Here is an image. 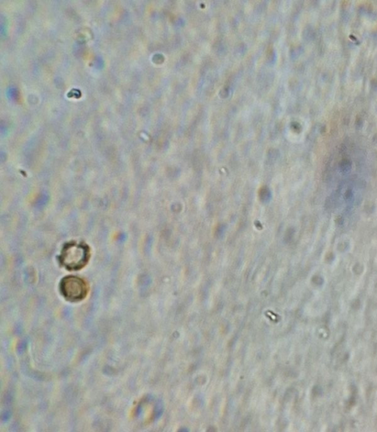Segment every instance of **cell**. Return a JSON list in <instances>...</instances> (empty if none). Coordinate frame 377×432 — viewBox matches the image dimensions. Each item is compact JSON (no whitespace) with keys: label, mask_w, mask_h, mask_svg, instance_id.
Wrapping results in <instances>:
<instances>
[{"label":"cell","mask_w":377,"mask_h":432,"mask_svg":"<svg viewBox=\"0 0 377 432\" xmlns=\"http://www.w3.org/2000/svg\"><path fill=\"white\" fill-rule=\"evenodd\" d=\"M61 262L70 271L80 270L88 260V249L86 246L70 244L65 246L61 256Z\"/></svg>","instance_id":"1"},{"label":"cell","mask_w":377,"mask_h":432,"mask_svg":"<svg viewBox=\"0 0 377 432\" xmlns=\"http://www.w3.org/2000/svg\"><path fill=\"white\" fill-rule=\"evenodd\" d=\"M61 292L66 300L79 302L87 295L88 287L86 282L76 276H68L60 285Z\"/></svg>","instance_id":"2"}]
</instances>
